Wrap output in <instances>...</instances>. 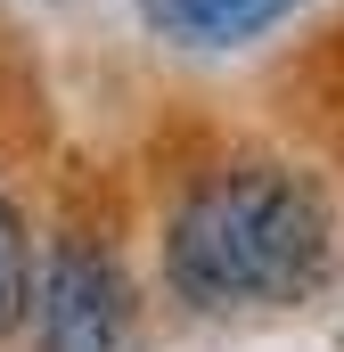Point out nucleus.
<instances>
[{
  "mask_svg": "<svg viewBox=\"0 0 344 352\" xmlns=\"http://www.w3.org/2000/svg\"><path fill=\"white\" fill-rule=\"evenodd\" d=\"M336 263L328 197L295 164H213L164 221V278L197 311H287Z\"/></svg>",
  "mask_w": 344,
  "mask_h": 352,
  "instance_id": "1",
  "label": "nucleus"
},
{
  "mask_svg": "<svg viewBox=\"0 0 344 352\" xmlns=\"http://www.w3.org/2000/svg\"><path fill=\"white\" fill-rule=\"evenodd\" d=\"M33 344L41 352H123L131 278L98 238H50L33 270Z\"/></svg>",
  "mask_w": 344,
  "mask_h": 352,
  "instance_id": "2",
  "label": "nucleus"
},
{
  "mask_svg": "<svg viewBox=\"0 0 344 352\" xmlns=\"http://www.w3.org/2000/svg\"><path fill=\"white\" fill-rule=\"evenodd\" d=\"M303 0H140V25L172 50H246L270 25H287Z\"/></svg>",
  "mask_w": 344,
  "mask_h": 352,
  "instance_id": "3",
  "label": "nucleus"
},
{
  "mask_svg": "<svg viewBox=\"0 0 344 352\" xmlns=\"http://www.w3.org/2000/svg\"><path fill=\"white\" fill-rule=\"evenodd\" d=\"M33 238H25V213H17V197L0 188V336H17L25 320H33Z\"/></svg>",
  "mask_w": 344,
  "mask_h": 352,
  "instance_id": "4",
  "label": "nucleus"
}]
</instances>
